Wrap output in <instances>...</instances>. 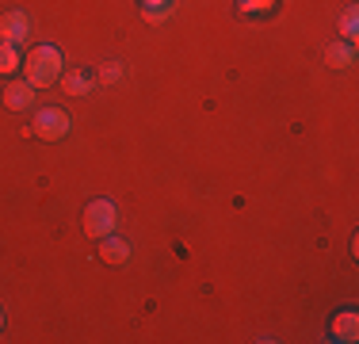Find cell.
I'll return each instance as SVG.
<instances>
[{
  "label": "cell",
  "instance_id": "9c48e42d",
  "mask_svg": "<svg viewBox=\"0 0 359 344\" xmlns=\"http://www.w3.org/2000/svg\"><path fill=\"white\" fill-rule=\"evenodd\" d=\"M325 58H329L332 69H348V65H355V46L352 42H332V46L325 50Z\"/></svg>",
  "mask_w": 359,
  "mask_h": 344
},
{
  "label": "cell",
  "instance_id": "9a60e30c",
  "mask_svg": "<svg viewBox=\"0 0 359 344\" xmlns=\"http://www.w3.org/2000/svg\"><path fill=\"white\" fill-rule=\"evenodd\" d=\"M157 8H172V0H142V12H157Z\"/></svg>",
  "mask_w": 359,
  "mask_h": 344
},
{
  "label": "cell",
  "instance_id": "6da1fadb",
  "mask_svg": "<svg viewBox=\"0 0 359 344\" xmlns=\"http://www.w3.org/2000/svg\"><path fill=\"white\" fill-rule=\"evenodd\" d=\"M62 50L57 46H35L31 50V58L23 62V69H27V84L31 88H50V84L62 81Z\"/></svg>",
  "mask_w": 359,
  "mask_h": 344
},
{
  "label": "cell",
  "instance_id": "ba28073f",
  "mask_svg": "<svg viewBox=\"0 0 359 344\" xmlns=\"http://www.w3.org/2000/svg\"><path fill=\"white\" fill-rule=\"evenodd\" d=\"M31 100H35V88H31L27 81H15V84H8V88H4V103H8L12 111L31 107Z\"/></svg>",
  "mask_w": 359,
  "mask_h": 344
},
{
  "label": "cell",
  "instance_id": "2e32d148",
  "mask_svg": "<svg viewBox=\"0 0 359 344\" xmlns=\"http://www.w3.org/2000/svg\"><path fill=\"white\" fill-rule=\"evenodd\" d=\"M0 329H4V310H0Z\"/></svg>",
  "mask_w": 359,
  "mask_h": 344
},
{
  "label": "cell",
  "instance_id": "30bf717a",
  "mask_svg": "<svg viewBox=\"0 0 359 344\" xmlns=\"http://www.w3.org/2000/svg\"><path fill=\"white\" fill-rule=\"evenodd\" d=\"M20 65H23L20 46H8V42H0V77H12Z\"/></svg>",
  "mask_w": 359,
  "mask_h": 344
},
{
  "label": "cell",
  "instance_id": "277c9868",
  "mask_svg": "<svg viewBox=\"0 0 359 344\" xmlns=\"http://www.w3.org/2000/svg\"><path fill=\"white\" fill-rule=\"evenodd\" d=\"M31 39V15L27 12H4L0 15V42L8 46H20Z\"/></svg>",
  "mask_w": 359,
  "mask_h": 344
},
{
  "label": "cell",
  "instance_id": "8992f818",
  "mask_svg": "<svg viewBox=\"0 0 359 344\" xmlns=\"http://www.w3.org/2000/svg\"><path fill=\"white\" fill-rule=\"evenodd\" d=\"M104 245H100V256H104V264H126L130 260V245H126L123 237H115V234H107V237H100Z\"/></svg>",
  "mask_w": 359,
  "mask_h": 344
},
{
  "label": "cell",
  "instance_id": "3957f363",
  "mask_svg": "<svg viewBox=\"0 0 359 344\" xmlns=\"http://www.w3.org/2000/svg\"><path fill=\"white\" fill-rule=\"evenodd\" d=\"M69 115H65L62 107H42L35 115V123H31V131H35L39 138H46V142H57V138L69 134Z\"/></svg>",
  "mask_w": 359,
  "mask_h": 344
},
{
  "label": "cell",
  "instance_id": "7a4b0ae2",
  "mask_svg": "<svg viewBox=\"0 0 359 344\" xmlns=\"http://www.w3.org/2000/svg\"><path fill=\"white\" fill-rule=\"evenodd\" d=\"M115 226H118L115 203L111 199H92L88 211H84V234L88 237H107V234H115Z\"/></svg>",
  "mask_w": 359,
  "mask_h": 344
},
{
  "label": "cell",
  "instance_id": "4fadbf2b",
  "mask_svg": "<svg viewBox=\"0 0 359 344\" xmlns=\"http://www.w3.org/2000/svg\"><path fill=\"white\" fill-rule=\"evenodd\" d=\"M118 77H123V65H107V69H100V81H104V84H115Z\"/></svg>",
  "mask_w": 359,
  "mask_h": 344
},
{
  "label": "cell",
  "instance_id": "5bb4252c",
  "mask_svg": "<svg viewBox=\"0 0 359 344\" xmlns=\"http://www.w3.org/2000/svg\"><path fill=\"white\" fill-rule=\"evenodd\" d=\"M142 15H145L149 23H165L168 15H172V8H157V12H142Z\"/></svg>",
  "mask_w": 359,
  "mask_h": 344
},
{
  "label": "cell",
  "instance_id": "8fae6325",
  "mask_svg": "<svg viewBox=\"0 0 359 344\" xmlns=\"http://www.w3.org/2000/svg\"><path fill=\"white\" fill-rule=\"evenodd\" d=\"M340 34H344V42H355V34H359V12L355 8H348V12L340 15Z\"/></svg>",
  "mask_w": 359,
  "mask_h": 344
},
{
  "label": "cell",
  "instance_id": "7c38bea8",
  "mask_svg": "<svg viewBox=\"0 0 359 344\" xmlns=\"http://www.w3.org/2000/svg\"><path fill=\"white\" fill-rule=\"evenodd\" d=\"M237 8H241L245 15H264L276 8V0H237Z\"/></svg>",
  "mask_w": 359,
  "mask_h": 344
},
{
  "label": "cell",
  "instance_id": "52a82bcc",
  "mask_svg": "<svg viewBox=\"0 0 359 344\" xmlns=\"http://www.w3.org/2000/svg\"><path fill=\"white\" fill-rule=\"evenodd\" d=\"M92 88H96V77L84 73V69H69L62 77V92H69V96H88Z\"/></svg>",
  "mask_w": 359,
  "mask_h": 344
},
{
  "label": "cell",
  "instance_id": "5b68a950",
  "mask_svg": "<svg viewBox=\"0 0 359 344\" xmlns=\"http://www.w3.org/2000/svg\"><path fill=\"white\" fill-rule=\"evenodd\" d=\"M332 340H340V344H355L359 340V314L355 310H344V314L332 317Z\"/></svg>",
  "mask_w": 359,
  "mask_h": 344
}]
</instances>
